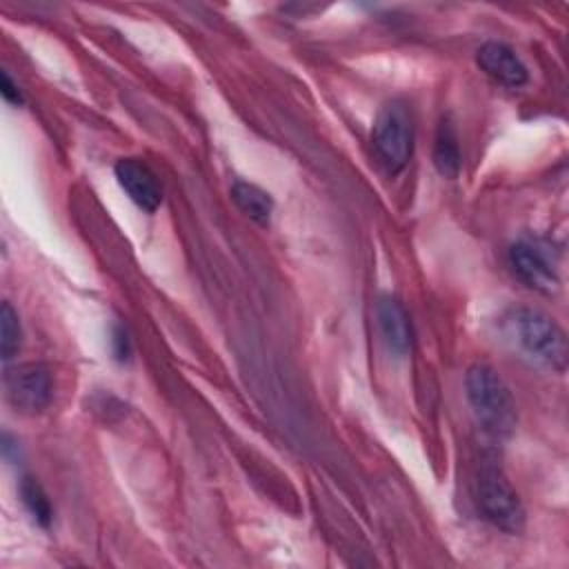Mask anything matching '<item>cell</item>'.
<instances>
[{"label": "cell", "instance_id": "4fadbf2b", "mask_svg": "<svg viewBox=\"0 0 569 569\" xmlns=\"http://www.w3.org/2000/svg\"><path fill=\"white\" fill-rule=\"evenodd\" d=\"M20 340H22L20 318L9 302H2V307H0V351H2L4 360L13 358V353H18Z\"/></svg>", "mask_w": 569, "mask_h": 569}, {"label": "cell", "instance_id": "30bf717a", "mask_svg": "<svg viewBox=\"0 0 569 569\" xmlns=\"http://www.w3.org/2000/svg\"><path fill=\"white\" fill-rule=\"evenodd\" d=\"M433 164L445 178H456L462 164L460 156V144H458V133L449 120H442L436 131V142H433Z\"/></svg>", "mask_w": 569, "mask_h": 569}, {"label": "cell", "instance_id": "5b68a950", "mask_svg": "<svg viewBox=\"0 0 569 569\" xmlns=\"http://www.w3.org/2000/svg\"><path fill=\"white\" fill-rule=\"evenodd\" d=\"M4 387H7V398L11 407L27 416L44 411L53 398L51 373L42 365H33V362L9 369L4 378Z\"/></svg>", "mask_w": 569, "mask_h": 569}, {"label": "cell", "instance_id": "52a82bcc", "mask_svg": "<svg viewBox=\"0 0 569 569\" xmlns=\"http://www.w3.org/2000/svg\"><path fill=\"white\" fill-rule=\"evenodd\" d=\"M476 60L480 64V69L498 84L509 87V89H518L522 84H527L529 80V71L525 67V62L520 60V56L505 42L498 40H489L485 42L478 53Z\"/></svg>", "mask_w": 569, "mask_h": 569}, {"label": "cell", "instance_id": "277c9868", "mask_svg": "<svg viewBox=\"0 0 569 569\" xmlns=\"http://www.w3.org/2000/svg\"><path fill=\"white\" fill-rule=\"evenodd\" d=\"M371 144L378 160L391 173L407 167L413 151V118L405 102L393 100L380 109L373 122Z\"/></svg>", "mask_w": 569, "mask_h": 569}, {"label": "cell", "instance_id": "7c38bea8", "mask_svg": "<svg viewBox=\"0 0 569 569\" xmlns=\"http://www.w3.org/2000/svg\"><path fill=\"white\" fill-rule=\"evenodd\" d=\"M20 498L27 507V511L31 513V518L40 525V527H49L51 520H53V509H51V502L44 493V489L40 487V482L36 478H29L24 476L20 480Z\"/></svg>", "mask_w": 569, "mask_h": 569}, {"label": "cell", "instance_id": "7a4b0ae2", "mask_svg": "<svg viewBox=\"0 0 569 569\" xmlns=\"http://www.w3.org/2000/svg\"><path fill=\"white\" fill-rule=\"evenodd\" d=\"M467 400L473 409L476 420L498 438L511 436L516 429V402L509 387L489 365H473L465 378Z\"/></svg>", "mask_w": 569, "mask_h": 569}, {"label": "cell", "instance_id": "5bb4252c", "mask_svg": "<svg viewBox=\"0 0 569 569\" xmlns=\"http://www.w3.org/2000/svg\"><path fill=\"white\" fill-rule=\"evenodd\" d=\"M0 91H2V96H4L7 102H11V104H20V102H22V93H20L18 84L9 78L7 71L0 73Z\"/></svg>", "mask_w": 569, "mask_h": 569}, {"label": "cell", "instance_id": "3957f363", "mask_svg": "<svg viewBox=\"0 0 569 569\" xmlns=\"http://www.w3.org/2000/svg\"><path fill=\"white\" fill-rule=\"evenodd\" d=\"M478 511L487 522L507 533H520L525 529V507L502 473L500 465L485 460L476 480Z\"/></svg>", "mask_w": 569, "mask_h": 569}, {"label": "cell", "instance_id": "6da1fadb", "mask_svg": "<svg viewBox=\"0 0 569 569\" xmlns=\"http://www.w3.org/2000/svg\"><path fill=\"white\" fill-rule=\"evenodd\" d=\"M507 340L531 362L562 371L567 365V338L558 322L533 307H511L502 318Z\"/></svg>", "mask_w": 569, "mask_h": 569}, {"label": "cell", "instance_id": "8fae6325", "mask_svg": "<svg viewBox=\"0 0 569 569\" xmlns=\"http://www.w3.org/2000/svg\"><path fill=\"white\" fill-rule=\"evenodd\" d=\"M231 198L233 202L238 204V209L242 213H247L251 220L264 224L269 222L271 213H273V200L271 196L260 189L258 184H251V182H244V180H238L233 182L231 187Z\"/></svg>", "mask_w": 569, "mask_h": 569}, {"label": "cell", "instance_id": "8992f818", "mask_svg": "<svg viewBox=\"0 0 569 569\" xmlns=\"http://www.w3.org/2000/svg\"><path fill=\"white\" fill-rule=\"evenodd\" d=\"M509 264L520 282L540 293L558 289V271L551 262V253L545 244L533 240H520L509 249Z\"/></svg>", "mask_w": 569, "mask_h": 569}, {"label": "cell", "instance_id": "9c48e42d", "mask_svg": "<svg viewBox=\"0 0 569 569\" xmlns=\"http://www.w3.org/2000/svg\"><path fill=\"white\" fill-rule=\"evenodd\" d=\"M378 327L385 345L396 356H405L411 349V322L405 307L396 298H380L376 307Z\"/></svg>", "mask_w": 569, "mask_h": 569}, {"label": "cell", "instance_id": "9a60e30c", "mask_svg": "<svg viewBox=\"0 0 569 569\" xmlns=\"http://www.w3.org/2000/svg\"><path fill=\"white\" fill-rule=\"evenodd\" d=\"M111 342H113V353H116V358H118V360H124V358L129 356V338H127V331L120 329V327H116Z\"/></svg>", "mask_w": 569, "mask_h": 569}, {"label": "cell", "instance_id": "ba28073f", "mask_svg": "<svg viewBox=\"0 0 569 569\" xmlns=\"http://www.w3.org/2000/svg\"><path fill=\"white\" fill-rule=\"evenodd\" d=\"M116 178L131 202L144 211H156L162 202V187L156 173L138 158H122L116 162Z\"/></svg>", "mask_w": 569, "mask_h": 569}]
</instances>
